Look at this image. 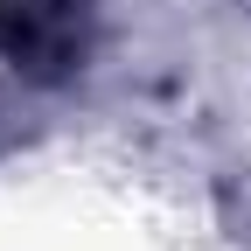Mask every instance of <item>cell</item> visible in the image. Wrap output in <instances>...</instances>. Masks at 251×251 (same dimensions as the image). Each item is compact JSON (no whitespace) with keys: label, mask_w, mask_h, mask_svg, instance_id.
Listing matches in <instances>:
<instances>
[{"label":"cell","mask_w":251,"mask_h":251,"mask_svg":"<svg viewBox=\"0 0 251 251\" xmlns=\"http://www.w3.org/2000/svg\"><path fill=\"white\" fill-rule=\"evenodd\" d=\"M56 21H63V7H49V0H0V49L42 56L56 42Z\"/></svg>","instance_id":"1"}]
</instances>
